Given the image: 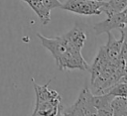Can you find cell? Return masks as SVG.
Wrapping results in <instances>:
<instances>
[{"label": "cell", "instance_id": "3", "mask_svg": "<svg viewBox=\"0 0 127 116\" xmlns=\"http://www.w3.org/2000/svg\"><path fill=\"white\" fill-rule=\"evenodd\" d=\"M92 95L93 93L86 87L81 90L76 101L69 106L75 116H99L92 103Z\"/></svg>", "mask_w": 127, "mask_h": 116}, {"label": "cell", "instance_id": "10", "mask_svg": "<svg viewBox=\"0 0 127 116\" xmlns=\"http://www.w3.org/2000/svg\"><path fill=\"white\" fill-rule=\"evenodd\" d=\"M107 93V92H106ZM108 93L111 95L115 96H120V97H127V82L124 81H119L115 85H113L109 90Z\"/></svg>", "mask_w": 127, "mask_h": 116}, {"label": "cell", "instance_id": "4", "mask_svg": "<svg viewBox=\"0 0 127 116\" xmlns=\"http://www.w3.org/2000/svg\"><path fill=\"white\" fill-rule=\"evenodd\" d=\"M127 26V6L120 12L107 16V18L101 22L94 24L93 30L96 35L111 32L114 29H123Z\"/></svg>", "mask_w": 127, "mask_h": 116}, {"label": "cell", "instance_id": "8", "mask_svg": "<svg viewBox=\"0 0 127 116\" xmlns=\"http://www.w3.org/2000/svg\"><path fill=\"white\" fill-rule=\"evenodd\" d=\"M126 6L127 0H109L108 2H104L103 12L107 16H110L112 14L122 11Z\"/></svg>", "mask_w": 127, "mask_h": 116}, {"label": "cell", "instance_id": "12", "mask_svg": "<svg viewBox=\"0 0 127 116\" xmlns=\"http://www.w3.org/2000/svg\"><path fill=\"white\" fill-rule=\"evenodd\" d=\"M94 1H100L101 2V1H104V0H94Z\"/></svg>", "mask_w": 127, "mask_h": 116}, {"label": "cell", "instance_id": "5", "mask_svg": "<svg viewBox=\"0 0 127 116\" xmlns=\"http://www.w3.org/2000/svg\"><path fill=\"white\" fill-rule=\"evenodd\" d=\"M64 110L60 94L43 101L36 102L31 116H60Z\"/></svg>", "mask_w": 127, "mask_h": 116}, {"label": "cell", "instance_id": "7", "mask_svg": "<svg viewBox=\"0 0 127 116\" xmlns=\"http://www.w3.org/2000/svg\"><path fill=\"white\" fill-rule=\"evenodd\" d=\"M26 2L33 11L38 15L39 19L41 20L43 25H47L51 21V11L46 9V7L43 5L42 0H22Z\"/></svg>", "mask_w": 127, "mask_h": 116}, {"label": "cell", "instance_id": "2", "mask_svg": "<svg viewBox=\"0 0 127 116\" xmlns=\"http://www.w3.org/2000/svg\"><path fill=\"white\" fill-rule=\"evenodd\" d=\"M104 1H94V0H66L62 3L61 8L75 13L78 15L92 16L99 15L103 12Z\"/></svg>", "mask_w": 127, "mask_h": 116}, {"label": "cell", "instance_id": "1", "mask_svg": "<svg viewBox=\"0 0 127 116\" xmlns=\"http://www.w3.org/2000/svg\"><path fill=\"white\" fill-rule=\"evenodd\" d=\"M41 44L54 57L59 70L89 69L88 63L81 55V49L86 40L85 32L75 25L67 33L55 38H47L40 33L37 34Z\"/></svg>", "mask_w": 127, "mask_h": 116}, {"label": "cell", "instance_id": "6", "mask_svg": "<svg viewBox=\"0 0 127 116\" xmlns=\"http://www.w3.org/2000/svg\"><path fill=\"white\" fill-rule=\"evenodd\" d=\"M114 96L110 93L103 94H93L92 95V103L97 110L99 116H112V100Z\"/></svg>", "mask_w": 127, "mask_h": 116}, {"label": "cell", "instance_id": "9", "mask_svg": "<svg viewBox=\"0 0 127 116\" xmlns=\"http://www.w3.org/2000/svg\"><path fill=\"white\" fill-rule=\"evenodd\" d=\"M112 116H127V97L115 96L112 100Z\"/></svg>", "mask_w": 127, "mask_h": 116}, {"label": "cell", "instance_id": "11", "mask_svg": "<svg viewBox=\"0 0 127 116\" xmlns=\"http://www.w3.org/2000/svg\"><path fill=\"white\" fill-rule=\"evenodd\" d=\"M42 3L49 11H52L55 8H61L62 6V2L60 0H42Z\"/></svg>", "mask_w": 127, "mask_h": 116}]
</instances>
